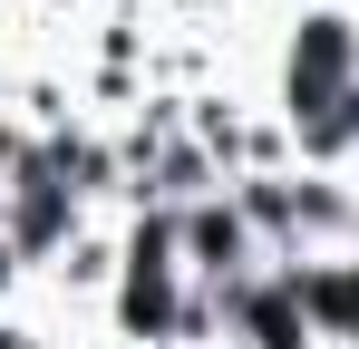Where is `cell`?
<instances>
[{
	"instance_id": "4",
	"label": "cell",
	"mask_w": 359,
	"mask_h": 349,
	"mask_svg": "<svg viewBox=\"0 0 359 349\" xmlns=\"http://www.w3.org/2000/svg\"><path fill=\"white\" fill-rule=\"evenodd\" d=\"M165 310H175V301H165V262H136V282H126V320H136V330H165Z\"/></svg>"
},
{
	"instance_id": "2",
	"label": "cell",
	"mask_w": 359,
	"mask_h": 349,
	"mask_svg": "<svg viewBox=\"0 0 359 349\" xmlns=\"http://www.w3.org/2000/svg\"><path fill=\"white\" fill-rule=\"evenodd\" d=\"M301 310L311 320H330V330H359V272H292Z\"/></svg>"
},
{
	"instance_id": "1",
	"label": "cell",
	"mask_w": 359,
	"mask_h": 349,
	"mask_svg": "<svg viewBox=\"0 0 359 349\" xmlns=\"http://www.w3.org/2000/svg\"><path fill=\"white\" fill-rule=\"evenodd\" d=\"M340 20H311V39H301V68H292V88L301 97H330V88H340ZM330 107H350V97H330Z\"/></svg>"
},
{
	"instance_id": "3",
	"label": "cell",
	"mask_w": 359,
	"mask_h": 349,
	"mask_svg": "<svg viewBox=\"0 0 359 349\" xmlns=\"http://www.w3.org/2000/svg\"><path fill=\"white\" fill-rule=\"evenodd\" d=\"M243 320H252V340H262V349H301V291H292V282H282V291H252Z\"/></svg>"
},
{
	"instance_id": "5",
	"label": "cell",
	"mask_w": 359,
	"mask_h": 349,
	"mask_svg": "<svg viewBox=\"0 0 359 349\" xmlns=\"http://www.w3.org/2000/svg\"><path fill=\"white\" fill-rule=\"evenodd\" d=\"M194 252H204V262L224 272V262L243 252V224H233V214H194Z\"/></svg>"
}]
</instances>
